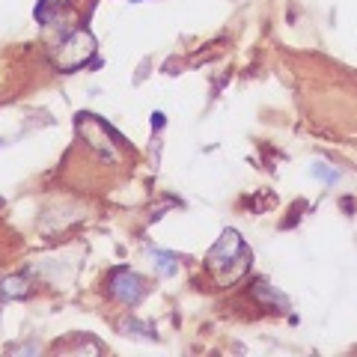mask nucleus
I'll return each instance as SVG.
<instances>
[{"label":"nucleus","mask_w":357,"mask_h":357,"mask_svg":"<svg viewBox=\"0 0 357 357\" xmlns=\"http://www.w3.org/2000/svg\"><path fill=\"white\" fill-rule=\"evenodd\" d=\"M248 262H250V253H248V248H244L241 236L236 229H223L218 244L208 250V265L215 268V271L218 268L227 271V265H236V271L241 274L244 268H248Z\"/></svg>","instance_id":"nucleus-1"},{"label":"nucleus","mask_w":357,"mask_h":357,"mask_svg":"<svg viewBox=\"0 0 357 357\" xmlns=\"http://www.w3.org/2000/svg\"><path fill=\"white\" fill-rule=\"evenodd\" d=\"M110 295L122 304H137L140 295H143V280L128 268H119V271L110 277Z\"/></svg>","instance_id":"nucleus-2"},{"label":"nucleus","mask_w":357,"mask_h":357,"mask_svg":"<svg viewBox=\"0 0 357 357\" xmlns=\"http://www.w3.org/2000/svg\"><path fill=\"white\" fill-rule=\"evenodd\" d=\"M149 256H152L155 271H158L161 277H176V274H178V262H176V256H173V253L152 248V250H149Z\"/></svg>","instance_id":"nucleus-3"},{"label":"nucleus","mask_w":357,"mask_h":357,"mask_svg":"<svg viewBox=\"0 0 357 357\" xmlns=\"http://www.w3.org/2000/svg\"><path fill=\"white\" fill-rule=\"evenodd\" d=\"M312 176H316L321 185H337L340 178H342V173H340V170H333V167L325 164V161H316V164H312Z\"/></svg>","instance_id":"nucleus-4"},{"label":"nucleus","mask_w":357,"mask_h":357,"mask_svg":"<svg viewBox=\"0 0 357 357\" xmlns=\"http://www.w3.org/2000/svg\"><path fill=\"white\" fill-rule=\"evenodd\" d=\"M3 292H6V295H15V298L27 295V289H24V280H21V277H15V280H6V283H3Z\"/></svg>","instance_id":"nucleus-5"}]
</instances>
